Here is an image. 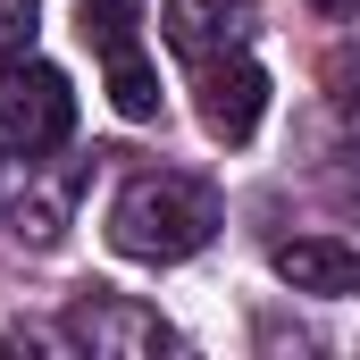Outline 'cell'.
Returning <instances> with one entry per match:
<instances>
[{"label": "cell", "instance_id": "1", "mask_svg": "<svg viewBox=\"0 0 360 360\" xmlns=\"http://www.w3.org/2000/svg\"><path fill=\"white\" fill-rule=\"evenodd\" d=\"M218 235V193L193 176H134L109 201V243L126 260H193Z\"/></svg>", "mask_w": 360, "mask_h": 360}, {"label": "cell", "instance_id": "2", "mask_svg": "<svg viewBox=\"0 0 360 360\" xmlns=\"http://www.w3.org/2000/svg\"><path fill=\"white\" fill-rule=\"evenodd\" d=\"M68 134H76V84L34 51L0 59V151L8 160H42Z\"/></svg>", "mask_w": 360, "mask_h": 360}, {"label": "cell", "instance_id": "3", "mask_svg": "<svg viewBox=\"0 0 360 360\" xmlns=\"http://www.w3.org/2000/svg\"><path fill=\"white\" fill-rule=\"evenodd\" d=\"M68 344L109 352V360H160L176 335L160 327V310H134V302H117V293H92V302L68 310Z\"/></svg>", "mask_w": 360, "mask_h": 360}, {"label": "cell", "instance_id": "4", "mask_svg": "<svg viewBox=\"0 0 360 360\" xmlns=\"http://www.w3.org/2000/svg\"><path fill=\"white\" fill-rule=\"evenodd\" d=\"M243 34H252V0H168L160 8V42L193 68L243 51Z\"/></svg>", "mask_w": 360, "mask_h": 360}, {"label": "cell", "instance_id": "5", "mask_svg": "<svg viewBox=\"0 0 360 360\" xmlns=\"http://www.w3.org/2000/svg\"><path fill=\"white\" fill-rule=\"evenodd\" d=\"M260 109H269V76H260L243 51H226V59L201 68V126H210L218 143H252Z\"/></svg>", "mask_w": 360, "mask_h": 360}, {"label": "cell", "instance_id": "6", "mask_svg": "<svg viewBox=\"0 0 360 360\" xmlns=\"http://www.w3.org/2000/svg\"><path fill=\"white\" fill-rule=\"evenodd\" d=\"M269 269L293 285V293H319V302H344V293H360V243H344V235H293V243H276Z\"/></svg>", "mask_w": 360, "mask_h": 360}, {"label": "cell", "instance_id": "7", "mask_svg": "<svg viewBox=\"0 0 360 360\" xmlns=\"http://www.w3.org/2000/svg\"><path fill=\"white\" fill-rule=\"evenodd\" d=\"M109 109H117L126 126L160 117V68H151V59H134V51H117V59H109Z\"/></svg>", "mask_w": 360, "mask_h": 360}, {"label": "cell", "instance_id": "8", "mask_svg": "<svg viewBox=\"0 0 360 360\" xmlns=\"http://www.w3.org/2000/svg\"><path fill=\"white\" fill-rule=\"evenodd\" d=\"M76 25H84V42L101 51V59H117V51H134L143 0H84V8H76Z\"/></svg>", "mask_w": 360, "mask_h": 360}, {"label": "cell", "instance_id": "9", "mask_svg": "<svg viewBox=\"0 0 360 360\" xmlns=\"http://www.w3.org/2000/svg\"><path fill=\"white\" fill-rule=\"evenodd\" d=\"M34 34H42V0H0V59L34 51Z\"/></svg>", "mask_w": 360, "mask_h": 360}, {"label": "cell", "instance_id": "10", "mask_svg": "<svg viewBox=\"0 0 360 360\" xmlns=\"http://www.w3.org/2000/svg\"><path fill=\"white\" fill-rule=\"evenodd\" d=\"M310 8H319V17H352L360 0H310Z\"/></svg>", "mask_w": 360, "mask_h": 360}]
</instances>
